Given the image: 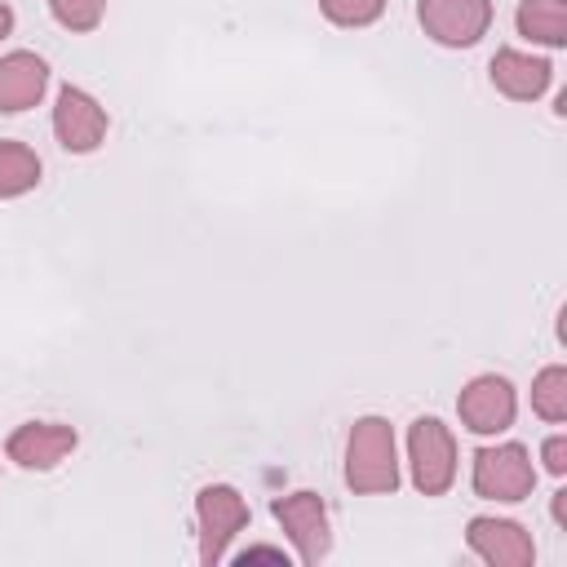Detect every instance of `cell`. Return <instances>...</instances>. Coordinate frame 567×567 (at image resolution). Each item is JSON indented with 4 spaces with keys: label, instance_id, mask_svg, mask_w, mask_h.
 <instances>
[{
    "label": "cell",
    "instance_id": "8fae6325",
    "mask_svg": "<svg viewBox=\"0 0 567 567\" xmlns=\"http://www.w3.org/2000/svg\"><path fill=\"white\" fill-rule=\"evenodd\" d=\"M487 75H492V89L505 93L509 102H536L549 89L554 66L536 53H523V49H496L487 62Z\"/></svg>",
    "mask_w": 567,
    "mask_h": 567
},
{
    "label": "cell",
    "instance_id": "7a4b0ae2",
    "mask_svg": "<svg viewBox=\"0 0 567 567\" xmlns=\"http://www.w3.org/2000/svg\"><path fill=\"white\" fill-rule=\"evenodd\" d=\"M195 523H199V563L217 567L230 554L235 536L252 523V509L230 483H204L195 492Z\"/></svg>",
    "mask_w": 567,
    "mask_h": 567
},
{
    "label": "cell",
    "instance_id": "3957f363",
    "mask_svg": "<svg viewBox=\"0 0 567 567\" xmlns=\"http://www.w3.org/2000/svg\"><path fill=\"white\" fill-rule=\"evenodd\" d=\"M408 474L421 496H443L456 483V439L439 416H416L408 425Z\"/></svg>",
    "mask_w": 567,
    "mask_h": 567
},
{
    "label": "cell",
    "instance_id": "8992f818",
    "mask_svg": "<svg viewBox=\"0 0 567 567\" xmlns=\"http://www.w3.org/2000/svg\"><path fill=\"white\" fill-rule=\"evenodd\" d=\"M492 0H416L421 31L443 49H470L492 31Z\"/></svg>",
    "mask_w": 567,
    "mask_h": 567
},
{
    "label": "cell",
    "instance_id": "52a82bcc",
    "mask_svg": "<svg viewBox=\"0 0 567 567\" xmlns=\"http://www.w3.org/2000/svg\"><path fill=\"white\" fill-rule=\"evenodd\" d=\"M106 128H111L106 106L89 89H80V84H62L58 89V102H53V137H58L62 151L93 155L106 142Z\"/></svg>",
    "mask_w": 567,
    "mask_h": 567
},
{
    "label": "cell",
    "instance_id": "ba28073f",
    "mask_svg": "<svg viewBox=\"0 0 567 567\" xmlns=\"http://www.w3.org/2000/svg\"><path fill=\"white\" fill-rule=\"evenodd\" d=\"M514 412H518V394L501 372H478L456 394V416L470 434H505L514 425Z\"/></svg>",
    "mask_w": 567,
    "mask_h": 567
},
{
    "label": "cell",
    "instance_id": "44dd1931",
    "mask_svg": "<svg viewBox=\"0 0 567 567\" xmlns=\"http://www.w3.org/2000/svg\"><path fill=\"white\" fill-rule=\"evenodd\" d=\"M9 31H13V9H9V4L0 0V40H4Z\"/></svg>",
    "mask_w": 567,
    "mask_h": 567
},
{
    "label": "cell",
    "instance_id": "4fadbf2b",
    "mask_svg": "<svg viewBox=\"0 0 567 567\" xmlns=\"http://www.w3.org/2000/svg\"><path fill=\"white\" fill-rule=\"evenodd\" d=\"M514 27H518V35L532 40V44L563 49V44H567V4H563V0H518Z\"/></svg>",
    "mask_w": 567,
    "mask_h": 567
},
{
    "label": "cell",
    "instance_id": "d6986e66",
    "mask_svg": "<svg viewBox=\"0 0 567 567\" xmlns=\"http://www.w3.org/2000/svg\"><path fill=\"white\" fill-rule=\"evenodd\" d=\"M239 558H244V563H248V558H275V563H288V554H284L279 545H248Z\"/></svg>",
    "mask_w": 567,
    "mask_h": 567
},
{
    "label": "cell",
    "instance_id": "5b68a950",
    "mask_svg": "<svg viewBox=\"0 0 567 567\" xmlns=\"http://www.w3.org/2000/svg\"><path fill=\"white\" fill-rule=\"evenodd\" d=\"M270 514L288 532V540H292V549H297V558L306 567H315V563L328 558V549H332V518H328V505H323L319 492L301 487V492L275 496L270 501Z\"/></svg>",
    "mask_w": 567,
    "mask_h": 567
},
{
    "label": "cell",
    "instance_id": "2e32d148",
    "mask_svg": "<svg viewBox=\"0 0 567 567\" xmlns=\"http://www.w3.org/2000/svg\"><path fill=\"white\" fill-rule=\"evenodd\" d=\"M49 13L62 31H75V35H89L97 31V22L106 18V0H49Z\"/></svg>",
    "mask_w": 567,
    "mask_h": 567
},
{
    "label": "cell",
    "instance_id": "7c38bea8",
    "mask_svg": "<svg viewBox=\"0 0 567 567\" xmlns=\"http://www.w3.org/2000/svg\"><path fill=\"white\" fill-rule=\"evenodd\" d=\"M49 89V62L31 49H13L0 58V115H18L40 106Z\"/></svg>",
    "mask_w": 567,
    "mask_h": 567
},
{
    "label": "cell",
    "instance_id": "277c9868",
    "mask_svg": "<svg viewBox=\"0 0 567 567\" xmlns=\"http://www.w3.org/2000/svg\"><path fill=\"white\" fill-rule=\"evenodd\" d=\"M474 492L483 501H501V505H518L536 492V465L532 452L523 443H492L474 452V474H470Z\"/></svg>",
    "mask_w": 567,
    "mask_h": 567
},
{
    "label": "cell",
    "instance_id": "9c48e42d",
    "mask_svg": "<svg viewBox=\"0 0 567 567\" xmlns=\"http://www.w3.org/2000/svg\"><path fill=\"white\" fill-rule=\"evenodd\" d=\"M80 447V434L75 425L66 421H22L9 439H4V456L18 465V470H58L71 452Z\"/></svg>",
    "mask_w": 567,
    "mask_h": 567
},
{
    "label": "cell",
    "instance_id": "e0dca14e",
    "mask_svg": "<svg viewBox=\"0 0 567 567\" xmlns=\"http://www.w3.org/2000/svg\"><path fill=\"white\" fill-rule=\"evenodd\" d=\"M319 13H323L332 27L359 31V27H372V22L385 13V0H319Z\"/></svg>",
    "mask_w": 567,
    "mask_h": 567
},
{
    "label": "cell",
    "instance_id": "6da1fadb",
    "mask_svg": "<svg viewBox=\"0 0 567 567\" xmlns=\"http://www.w3.org/2000/svg\"><path fill=\"white\" fill-rule=\"evenodd\" d=\"M399 443L385 416H359L346 439V487L354 496H390L399 487Z\"/></svg>",
    "mask_w": 567,
    "mask_h": 567
},
{
    "label": "cell",
    "instance_id": "9a60e30c",
    "mask_svg": "<svg viewBox=\"0 0 567 567\" xmlns=\"http://www.w3.org/2000/svg\"><path fill=\"white\" fill-rule=\"evenodd\" d=\"M532 412L549 425H563L567 421V368L563 363H549L536 372L532 381Z\"/></svg>",
    "mask_w": 567,
    "mask_h": 567
},
{
    "label": "cell",
    "instance_id": "5bb4252c",
    "mask_svg": "<svg viewBox=\"0 0 567 567\" xmlns=\"http://www.w3.org/2000/svg\"><path fill=\"white\" fill-rule=\"evenodd\" d=\"M40 173H44V164L27 142L0 137V199H18V195L35 190Z\"/></svg>",
    "mask_w": 567,
    "mask_h": 567
},
{
    "label": "cell",
    "instance_id": "ffe728a7",
    "mask_svg": "<svg viewBox=\"0 0 567 567\" xmlns=\"http://www.w3.org/2000/svg\"><path fill=\"white\" fill-rule=\"evenodd\" d=\"M549 509H554V523H558V527H567V487H558V492H554V505H549Z\"/></svg>",
    "mask_w": 567,
    "mask_h": 567
},
{
    "label": "cell",
    "instance_id": "30bf717a",
    "mask_svg": "<svg viewBox=\"0 0 567 567\" xmlns=\"http://www.w3.org/2000/svg\"><path fill=\"white\" fill-rule=\"evenodd\" d=\"M465 545L492 563V567H532L536 563V545L532 532L514 518H496V514H478L465 527Z\"/></svg>",
    "mask_w": 567,
    "mask_h": 567
},
{
    "label": "cell",
    "instance_id": "ac0fdd59",
    "mask_svg": "<svg viewBox=\"0 0 567 567\" xmlns=\"http://www.w3.org/2000/svg\"><path fill=\"white\" fill-rule=\"evenodd\" d=\"M540 461H545V474L563 478V474H567V434H549V439L540 443Z\"/></svg>",
    "mask_w": 567,
    "mask_h": 567
}]
</instances>
